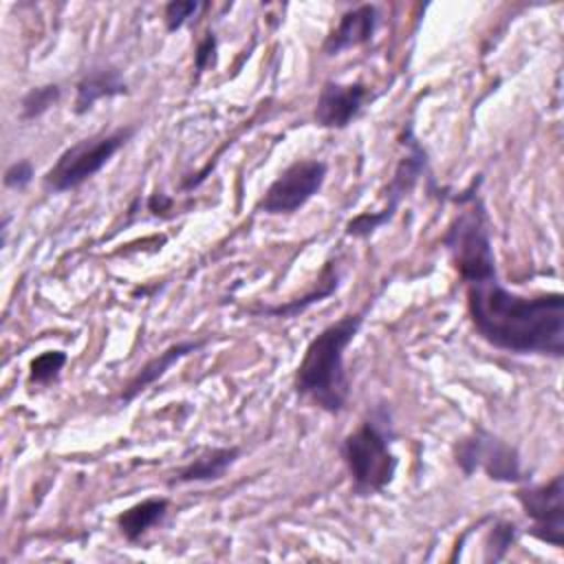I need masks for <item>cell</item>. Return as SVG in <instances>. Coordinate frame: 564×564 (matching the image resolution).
Instances as JSON below:
<instances>
[{
	"mask_svg": "<svg viewBox=\"0 0 564 564\" xmlns=\"http://www.w3.org/2000/svg\"><path fill=\"white\" fill-rule=\"evenodd\" d=\"M467 308L478 335L516 355H564V297H524L507 291L498 275L467 284Z\"/></svg>",
	"mask_w": 564,
	"mask_h": 564,
	"instance_id": "1",
	"label": "cell"
},
{
	"mask_svg": "<svg viewBox=\"0 0 564 564\" xmlns=\"http://www.w3.org/2000/svg\"><path fill=\"white\" fill-rule=\"evenodd\" d=\"M364 324V313L344 315L311 339L295 372V390L313 405L337 414L346 408L350 381L344 352Z\"/></svg>",
	"mask_w": 564,
	"mask_h": 564,
	"instance_id": "2",
	"label": "cell"
},
{
	"mask_svg": "<svg viewBox=\"0 0 564 564\" xmlns=\"http://www.w3.org/2000/svg\"><path fill=\"white\" fill-rule=\"evenodd\" d=\"M392 423L386 410H375L352 430L341 445V456L348 467L352 489L359 496L383 491L397 471V456L390 447Z\"/></svg>",
	"mask_w": 564,
	"mask_h": 564,
	"instance_id": "3",
	"label": "cell"
},
{
	"mask_svg": "<svg viewBox=\"0 0 564 564\" xmlns=\"http://www.w3.org/2000/svg\"><path fill=\"white\" fill-rule=\"evenodd\" d=\"M456 200L463 209L443 236V245L452 256L454 269L465 284L491 278L496 275V256L489 236V218L482 200L478 198L476 185L463 196H456Z\"/></svg>",
	"mask_w": 564,
	"mask_h": 564,
	"instance_id": "4",
	"label": "cell"
},
{
	"mask_svg": "<svg viewBox=\"0 0 564 564\" xmlns=\"http://www.w3.org/2000/svg\"><path fill=\"white\" fill-rule=\"evenodd\" d=\"M137 132L134 126L117 128L108 134L84 139L59 154L55 165L46 172L44 185L51 192H68L93 178Z\"/></svg>",
	"mask_w": 564,
	"mask_h": 564,
	"instance_id": "5",
	"label": "cell"
},
{
	"mask_svg": "<svg viewBox=\"0 0 564 564\" xmlns=\"http://www.w3.org/2000/svg\"><path fill=\"white\" fill-rule=\"evenodd\" d=\"M456 465L465 476L482 469L491 480L500 482H518L524 478L516 447L482 427H476L469 436L456 443Z\"/></svg>",
	"mask_w": 564,
	"mask_h": 564,
	"instance_id": "6",
	"label": "cell"
},
{
	"mask_svg": "<svg viewBox=\"0 0 564 564\" xmlns=\"http://www.w3.org/2000/svg\"><path fill=\"white\" fill-rule=\"evenodd\" d=\"M326 163L315 159H304L291 163L264 192L258 209L271 216L293 214L304 207L324 185Z\"/></svg>",
	"mask_w": 564,
	"mask_h": 564,
	"instance_id": "7",
	"label": "cell"
},
{
	"mask_svg": "<svg viewBox=\"0 0 564 564\" xmlns=\"http://www.w3.org/2000/svg\"><path fill=\"white\" fill-rule=\"evenodd\" d=\"M527 518L533 520L531 535L555 549L564 544V500H562V476H555L546 485L524 487L516 491Z\"/></svg>",
	"mask_w": 564,
	"mask_h": 564,
	"instance_id": "8",
	"label": "cell"
},
{
	"mask_svg": "<svg viewBox=\"0 0 564 564\" xmlns=\"http://www.w3.org/2000/svg\"><path fill=\"white\" fill-rule=\"evenodd\" d=\"M408 148H410V152L401 159V163H399V167H397V172H394V176H392V181H390V185H388V205L381 209V212H375V214H361V216H357V218H352L348 225H346V234L348 236H355V238H366V236H370L375 229H379L381 225H386L392 216H394V212H397V207H399V203H401V198L414 187V183L419 181V176L425 172V152H423V148L416 143V139H412L410 137V132H408Z\"/></svg>",
	"mask_w": 564,
	"mask_h": 564,
	"instance_id": "9",
	"label": "cell"
},
{
	"mask_svg": "<svg viewBox=\"0 0 564 564\" xmlns=\"http://www.w3.org/2000/svg\"><path fill=\"white\" fill-rule=\"evenodd\" d=\"M368 93L364 84L326 82L315 106V121L322 128H346L364 108Z\"/></svg>",
	"mask_w": 564,
	"mask_h": 564,
	"instance_id": "10",
	"label": "cell"
},
{
	"mask_svg": "<svg viewBox=\"0 0 564 564\" xmlns=\"http://www.w3.org/2000/svg\"><path fill=\"white\" fill-rule=\"evenodd\" d=\"M377 22H379V13L375 4H361L352 11H346L339 18V24L335 26V31L324 42L326 55H337L346 48L370 42V37L375 35Z\"/></svg>",
	"mask_w": 564,
	"mask_h": 564,
	"instance_id": "11",
	"label": "cell"
},
{
	"mask_svg": "<svg viewBox=\"0 0 564 564\" xmlns=\"http://www.w3.org/2000/svg\"><path fill=\"white\" fill-rule=\"evenodd\" d=\"M203 346V341H178L170 348H165L163 352H159L156 357H152L121 390V399L123 401H132L139 392H143L148 386H152L154 381H159L176 361H181L183 357L196 352Z\"/></svg>",
	"mask_w": 564,
	"mask_h": 564,
	"instance_id": "12",
	"label": "cell"
},
{
	"mask_svg": "<svg viewBox=\"0 0 564 564\" xmlns=\"http://www.w3.org/2000/svg\"><path fill=\"white\" fill-rule=\"evenodd\" d=\"M240 449L238 447H214L196 456L192 463L181 467L170 485L174 482H209L225 476V471L238 460Z\"/></svg>",
	"mask_w": 564,
	"mask_h": 564,
	"instance_id": "13",
	"label": "cell"
},
{
	"mask_svg": "<svg viewBox=\"0 0 564 564\" xmlns=\"http://www.w3.org/2000/svg\"><path fill=\"white\" fill-rule=\"evenodd\" d=\"M128 84L121 77L117 68H97L88 73L79 84H77V95H75V112L84 115L86 110L93 108L97 99L104 97H117L126 95Z\"/></svg>",
	"mask_w": 564,
	"mask_h": 564,
	"instance_id": "14",
	"label": "cell"
},
{
	"mask_svg": "<svg viewBox=\"0 0 564 564\" xmlns=\"http://www.w3.org/2000/svg\"><path fill=\"white\" fill-rule=\"evenodd\" d=\"M167 498H145L117 516V527L128 542H137L154 524H159L167 513Z\"/></svg>",
	"mask_w": 564,
	"mask_h": 564,
	"instance_id": "15",
	"label": "cell"
},
{
	"mask_svg": "<svg viewBox=\"0 0 564 564\" xmlns=\"http://www.w3.org/2000/svg\"><path fill=\"white\" fill-rule=\"evenodd\" d=\"M518 538V527L516 522H509V520H496L487 533V540H485V560L487 562H500L509 546L516 542Z\"/></svg>",
	"mask_w": 564,
	"mask_h": 564,
	"instance_id": "16",
	"label": "cell"
},
{
	"mask_svg": "<svg viewBox=\"0 0 564 564\" xmlns=\"http://www.w3.org/2000/svg\"><path fill=\"white\" fill-rule=\"evenodd\" d=\"M59 99V86L57 84H44L37 88H31L20 104L22 119H35L44 115L55 101Z\"/></svg>",
	"mask_w": 564,
	"mask_h": 564,
	"instance_id": "17",
	"label": "cell"
},
{
	"mask_svg": "<svg viewBox=\"0 0 564 564\" xmlns=\"http://www.w3.org/2000/svg\"><path fill=\"white\" fill-rule=\"evenodd\" d=\"M66 359H68V357H66V352H62V350H46V352L37 355V357L31 361V366H29V370H31V381H33V383H48V381L57 379V375H59V370L64 368Z\"/></svg>",
	"mask_w": 564,
	"mask_h": 564,
	"instance_id": "18",
	"label": "cell"
},
{
	"mask_svg": "<svg viewBox=\"0 0 564 564\" xmlns=\"http://www.w3.org/2000/svg\"><path fill=\"white\" fill-rule=\"evenodd\" d=\"M203 9L200 2H194V0H174V2H167L165 4V26L167 31H178L189 18H194L198 11Z\"/></svg>",
	"mask_w": 564,
	"mask_h": 564,
	"instance_id": "19",
	"label": "cell"
},
{
	"mask_svg": "<svg viewBox=\"0 0 564 564\" xmlns=\"http://www.w3.org/2000/svg\"><path fill=\"white\" fill-rule=\"evenodd\" d=\"M33 181V165L31 161H15L4 170V185L11 189H22Z\"/></svg>",
	"mask_w": 564,
	"mask_h": 564,
	"instance_id": "20",
	"label": "cell"
},
{
	"mask_svg": "<svg viewBox=\"0 0 564 564\" xmlns=\"http://www.w3.org/2000/svg\"><path fill=\"white\" fill-rule=\"evenodd\" d=\"M216 35L214 33H207L200 42H198V48H196V53H194V66H196V70L198 73H203V70H207V66H212L214 64V59H216Z\"/></svg>",
	"mask_w": 564,
	"mask_h": 564,
	"instance_id": "21",
	"label": "cell"
},
{
	"mask_svg": "<svg viewBox=\"0 0 564 564\" xmlns=\"http://www.w3.org/2000/svg\"><path fill=\"white\" fill-rule=\"evenodd\" d=\"M172 203H174V200H172L170 196L156 192V194H152V196L148 198V209H150L152 214H163V212H167V209L172 207Z\"/></svg>",
	"mask_w": 564,
	"mask_h": 564,
	"instance_id": "22",
	"label": "cell"
}]
</instances>
